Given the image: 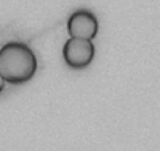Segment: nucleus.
<instances>
[{"instance_id": "2", "label": "nucleus", "mask_w": 160, "mask_h": 151, "mask_svg": "<svg viewBox=\"0 0 160 151\" xmlns=\"http://www.w3.org/2000/svg\"><path fill=\"white\" fill-rule=\"evenodd\" d=\"M94 58L93 41L69 38L63 46V60L72 69H83L91 65Z\"/></svg>"}, {"instance_id": "3", "label": "nucleus", "mask_w": 160, "mask_h": 151, "mask_svg": "<svg viewBox=\"0 0 160 151\" xmlns=\"http://www.w3.org/2000/svg\"><path fill=\"white\" fill-rule=\"evenodd\" d=\"M99 32V21L90 10H75L68 19V33L71 38L93 41Z\"/></svg>"}, {"instance_id": "1", "label": "nucleus", "mask_w": 160, "mask_h": 151, "mask_svg": "<svg viewBox=\"0 0 160 151\" xmlns=\"http://www.w3.org/2000/svg\"><path fill=\"white\" fill-rule=\"evenodd\" d=\"M36 69V55L25 43L11 41L0 47V76L5 82L25 84L35 76Z\"/></svg>"}, {"instance_id": "4", "label": "nucleus", "mask_w": 160, "mask_h": 151, "mask_svg": "<svg viewBox=\"0 0 160 151\" xmlns=\"http://www.w3.org/2000/svg\"><path fill=\"white\" fill-rule=\"evenodd\" d=\"M3 88H5V81H3V77L0 76V93L3 91Z\"/></svg>"}]
</instances>
